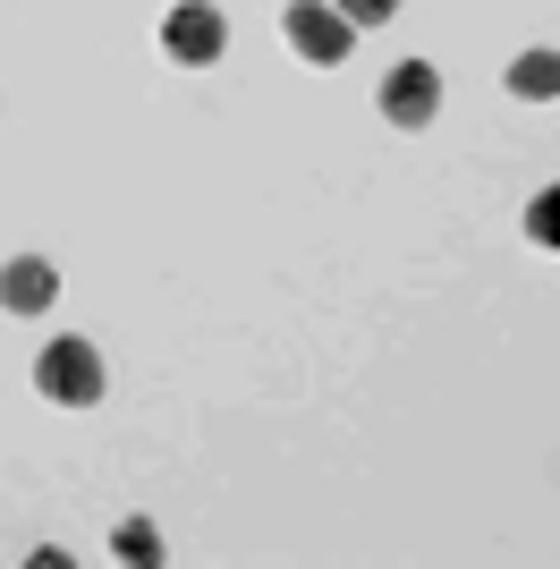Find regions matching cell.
Returning a JSON list of instances; mask_svg holds the SVG:
<instances>
[{"label": "cell", "mask_w": 560, "mask_h": 569, "mask_svg": "<svg viewBox=\"0 0 560 569\" xmlns=\"http://www.w3.org/2000/svg\"><path fill=\"white\" fill-rule=\"evenodd\" d=\"M34 391H43L51 408H93L102 400V349L77 332L43 340V357H34Z\"/></svg>", "instance_id": "6da1fadb"}, {"label": "cell", "mask_w": 560, "mask_h": 569, "mask_svg": "<svg viewBox=\"0 0 560 569\" xmlns=\"http://www.w3.org/2000/svg\"><path fill=\"white\" fill-rule=\"evenodd\" d=\"M280 34H289V51L298 60H314V69H340L349 60V43H357V26L331 9V0H289L280 9Z\"/></svg>", "instance_id": "7a4b0ae2"}, {"label": "cell", "mask_w": 560, "mask_h": 569, "mask_svg": "<svg viewBox=\"0 0 560 569\" xmlns=\"http://www.w3.org/2000/svg\"><path fill=\"white\" fill-rule=\"evenodd\" d=\"M373 111L391 119V128H433V111H442V69L433 60H399L391 77H382V94H373Z\"/></svg>", "instance_id": "3957f363"}, {"label": "cell", "mask_w": 560, "mask_h": 569, "mask_svg": "<svg viewBox=\"0 0 560 569\" xmlns=\"http://www.w3.org/2000/svg\"><path fill=\"white\" fill-rule=\"evenodd\" d=\"M162 51L179 60V69H212L221 51H230V26H221V9L212 0H179L162 18Z\"/></svg>", "instance_id": "277c9868"}, {"label": "cell", "mask_w": 560, "mask_h": 569, "mask_svg": "<svg viewBox=\"0 0 560 569\" xmlns=\"http://www.w3.org/2000/svg\"><path fill=\"white\" fill-rule=\"evenodd\" d=\"M51 298H60V263H43V256H9L0 263V307L9 315H43Z\"/></svg>", "instance_id": "5b68a950"}, {"label": "cell", "mask_w": 560, "mask_h": 569, "mask_svg": "<svg viewBox=\"0 0 560 569\" xmlns=\"http://www.w3.org/2000/svg\"><path fill=\"white\" fill-rule=\"evenodd\" d=\"M501 86H510L518 102H560V51H518Z\"/></svg>", "instance_id": "8992f818"}, {"label": "cell", "mask_w": 560, "mask_h": 569, "mask_svg": "<svg viewBox=\"0 0 560 569\" xmlns=\"http://www.w3.org/2000/svg\"><path fill=\"white\" fill-rule=\"evenodd\" d=\"M111 552H119V561H144V569H153V561H162V536H153V519H119Z\"/></svg>", "instance_id": "52a82bcc"}, {"label": "cell", "mask_w": 560, "mask_h": 569, "mask_svg": "<svg viewBox=\"0 0 560 569\" xmlns=\"http://www.w3.org/2000/svg\"><path fill=\"white\" fill-rule=\"evenodd\" d=\"M527 238H536V247H560V188L527 196Z\"/></svg>", "instance_id": "ba28073f"}, {"label": "cell", "mask_w": 560, "mask_h": 569, "mask_svg": "<svg viewBox=\"0 0 560 569\" xmlns=\"http://www.w3.org/2000/svg\"><path fill=\"white\" fill-rule=\"evenodd\" d=\"M331 9H340L357 34H366V26H391V18H399V0H331Z\"/></svg>", "instance_id": "9c48e42d"}]
</instances>
